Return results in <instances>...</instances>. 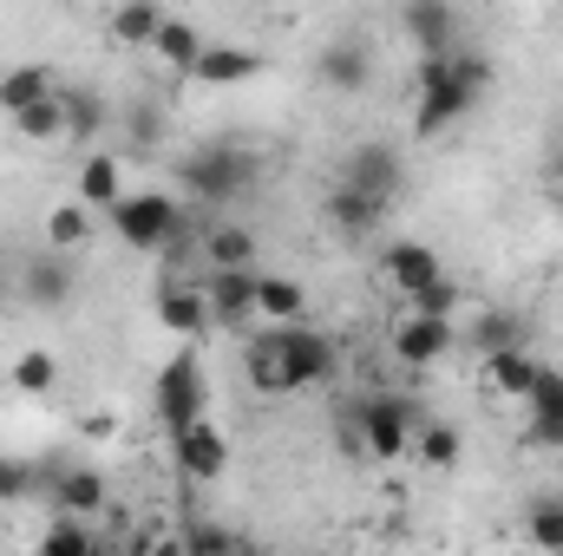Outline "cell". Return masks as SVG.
<instances>
[{"label": "cell", "instance_id": "obj_2", "mask_svg": "<svg viewBox=\"0 0 563 556\" xmlns=\"http://www.w3.org/2000/svg\"><path fill=\"white\" fill-rule=\"evenodd\" d=\"M426 425V413L413 400H400V393H367V400H354L347 413H341V432H347V452H361V458H380V465H394L407 445H413V432Z\"/></svg>", "mask_w": 563, "mask_h": 556}, {"label": "cell", "instance_id": "obj_10", "mask_svg": "<svg viewBox=\"0 0 563 556\" xmlns=\"http://www.w3.org/2000/svg\"><path fill=\"white\" fill-rule=\"evenodd\" d=\"M400 26H407V40L420 46V59L459 53V13H452L445 0H407V7H400Z\"/></svg>", "mask_w": 563, "mask_h": 556}, {"label": "cell", "instance_id": "obj_17", "mask_svg": "<svg viewBox=\"0 0 563 556\" xmlns=\"http://www.w3.org/2000/svg\"><path fill=\"white\" fill-rule=\"evenodd\" d=\"M203 301H210V321H223V327L256 321V269L250 276H210Z\"/></svg>", "mask_w": 563, "mask_h": 556}, {"label": "cell", "instance_id": "obj_21", "mask_svg": "<svg viewBox=\"0 0 563 556\" xmlns=\"http://www.w3.org/2000/svg\"><path fill=\"white\" fill-rule=\"evenodd\" d=\"M256 314H263L269 327H295V321L308 314V294H301V281H288V276H256Z\"/></svg>", "mask_w": 563, "mask_h": 556}, {"label": "cell", "instance_id": "obj_4", "mask_svg": "<svg viewBox=\"0 0 563 556\" xmlns=\"http://www.w3.org/2000/svg\"><path fill=\"white\" fill-rule=\"evenodd\" d=\"M112 230L132 249H184V210L164 190H125L119 210H112Z\"/></svg>", "mask_w": 563, "mask_h": 556}, {"label": "cell", "instance_id": "obj_11", "mask_svg": "<svg viewBox=\"0 0 563 556\" xmlns=\"http://www.w3.org/2000/svg\"><path fill=\"white\" fill-rule=\"evenodd\" d=\"M73 256H59V249H40V256H26L20 263V294L33 301V308H66L73 301Z\"/></svg>", "mask_w": 563, "mask_h": 556}, {"label": "cell", "instance_id": "obj_19", "mask_svg": "<svg viewBox=\"0 0 563 556\" xmlns=\"http://www.w3.org/2000/svg\"><path fill=\"white\" fill-rule=\"evenodd\" d=\"M256 73H263V53H250V46H203V59L190 66V79H203V86H243Z\"/></svg>", "mask_w": 563, "mask_h": 556}, {"label": "cell", "instance_id": "obj_1", "mask_svg": "<svg viewBox=\"0 0 563 556\" xmlns=\"http://www.w3.org/2000/svg\"><path fill=\"white\" fill-rule=\"evenodd\" d=\"M492 92V59L485 53H439V59H420V112H413V132L420 138H439L445 125L472 119V105Z\"/></svg>", "mask_w": 563, "mask_h": 556}, {"label": "cell", "instance_id": "obj_9", "mask_svg": "<svg viewBox=\"0 0 563 556\" xmlns=\"http://www.w3.org/2000/svg\"><path fill=\"white\" fill-rule=\"evenodd\" d=\"M380 276L413 301V294H426L432 281H445V263H439V249H426V243H413V236H400V243L380 249Z\"/></svg>", "mask_w": 563, "mask_h": 556}, {"label": "cell", "instance_id": "obj_39", "mask_svg": "<svg viewBox=\"0 0 563 556\" xmlns=\"http://www.w3.org/2000/svg\"><path fill=\"white\" fill-rule=\"evenodd\" d=\"M551 177H558V184H563V144H558V157H551Z\"/></svg>", "mask_w": 563, "mask_h": 556}, {"label": "cell", "instance_id": "obj_7", "mask_svg": "<svg viewBox=\"0 0 563 556\" xmlns=\"http://www.w3.org/2000/svg\"><path fill=\"white\" fill-rule=\"evenodd\" d=\"M341 184L347 190H361V197H374V203H394L400 197V184H407V170H400V151L380 138L354 144L347 151V164H341Z\"/></svg>", "mask_w": 563, "mask_h": 556}, {"label": "cell", "instance_id": "obj_35", "mask_svg": "<svg viewBox=\"0 0 563 556\" xmlns=\"http://www.w3.org/2000/svg\"><path fill=\"white\" fill-rule=\"evenodd\" d=\"M157 26H164V13H157V7H119V13H112V33H119L125 46H151V40H157Z\"/></svg>", "mask_w": 563, "mask_h": 556}, {"label": "cell", "instance_id": "obj_16", "mask_svg": "<svg viewBox=\"0 0 563 556\" xmlns=\"http://www.w3.org/2000/svg\"><path fill=\"white\" fill-rule=\"evenodd\" d=\"M387 210H394V203H374V197H361V190H347V184L328 190V223H334L341 236H374V230L387 223Z\"/></svg>", "mask_w": 563, "mask_h": 556}, {"label": "cell", "instance_id": "obj_22", "mask_svg": "<svg viewBox=\"0 0 563 556\" xmlns=\"http://www.w3.org/2000/svg\"><path fill=\"white\" fill-rule=\"evenodd\" d=\"M157 321H164L170 334H203V327H210V301H203L197 288H164V294H157Z\"/></svg>", "mask_w": 563, "mask_h": 556}, {"label": "cell", "instance_id": "obj_20", "mask_svg": "<svg viewBox=\"0 0 563 556\" xmlns=\"http://www.w3.org/2000/svg\"><path fill=\"white\" fill-rule=\"evenodd\" d=\"M538 374H544V360H531L525 347H505V354L485 360V380H492V393H505V400H525V393L538 387Z\"/></svg>", "mask_w": 563, "mask_h": 556}, {"label": "cell", "instance_id": "obj_36", "mask_svg": "<svg viewBox=\"0 0 563 556\" xmlns=\"http://www.w3.org/2000/svg\"><path fill=\"white\" fill-rule=\"evenodd\" d=\"M33 491V465L26 458H0V504H20Z\"/></svg>", "mask_w": 563, "mask_h": 556}, {"label": "cell", "instance_id": "obj_28", "mask_svg": "<svg viewBox=\"0 0 563 556\" xmlns=\"http://www.w3.org/2000/svg\"><path fill=\"white\" fill-rule=\"evenodd\" d=\"M243 374H250V387H256V393H288V380H282V354H276V341H269V334H256V341H250Z\"/></svg>", "mask_w": 563, "mask_h": 556}, {"label": "cell", "instance_id": "obj_27", "mask_svg": "<svg viewBox=\"0 0 563 556\" xmlns=\"http://www.w3.org/2000/svg\"><path fill=\"white\" fill-rule=\"evenodd\" d=\"M59 112H66V138H99V125H106V99H99V92H86V86H79V92H59Z\"/></svg>", "mask_w": 563, "mask_h": 556}, {"label": "cell", "instance_id": "obj_37", "mask_svg": "<svg viewBox=\"0 0 563 556\" xmlns=\"http://www.w3.org/2000/svg\"><path fill=\"white\" fill-rule=\"evenodd\" d=\"M190 556H236V537L223 524H190Z\"/></svg>", "mask_w": 563, "mask_h": 556}, {"label": "cell", "instance_id": "obj_13", "mask_svg": "<svg viewBox=\"0 0 563 556\" xmlns=\"http://www.w3.org/2000/svg\"><path fill=\"white\" fill-rule=\"evenodd\" d=\"M314 73H321V86H334V92H367V79H374V53H367L361 40H334V46L314 53Z\"/></svg>", "mask_w": 563, "mask_h": 556}, {"label": "cell", "instance_id": "obj_15", "mask_svg": "<svg viewBox=\"0 0 563 556\" xmlns=\"http://www.w3.org/2000/svg\"><path fill=\"white\" fill-rule=\"evenodd\" d=\"M119 197H125V164H119V157H86V164H79V184H73V203H86V210H119Z\"/></svg>", "mask_w": 563, "mask_h": 556}, {"label": "cell", "instance_id": "obj_34", "mask_svg": "<svg viewBox=\"0 0 563 556\" xmlns=\"http://www.w3.org/2000/svg\"><path fill=\"white\" fill-rule=\"evenodd\" d=\"M472 341H478V347H485V360H492V354L518 347V321H511L505 308H485V314H478V327H472Z\"/></svg>", "mask_w": 563, "mask_h": 556}, {"label": "cell", "instance_id": "obj_38", "mask_svg": "<svg viewBox=\"0 0 563 556\" xmlns=\"http://www.w3.org/2000/svg\"><path fill=\"white\" fill-rule=\"evenodd\" d=\"M452 308H459V288L452 281H432L426 294H413V314H432V321H452Z\"/></svg>", "mask_w": 563, "mask_h": 556}, {"label": "cell", "instance_id": "obj_8", "mask_svg": "<svg viewBox=\"0 0 563 556\" xmlns=\"http://www.w3.org/2000/svg\"><path fill=\"white\" fill-rule=\"evenodd\" d=\"M394 360L400 367H439L445 347H452V321H432V314H400L394 334H387Z\"/></svg>", "mask_w": 563, "mask_h": 556}, {"label": "cell", "instance_id": "obj_24", "mask_svg": "<svg viewBox=\"0 0 563 556\" xmlns=\"http://www.w3.org/2000/svg\"><path fill=\"white\" fill-rule=\"evenodd\" d=\"M59 86H53V73H40V66H13L7 79H0V112L13 119V112H26V105H40V99H53Z\"/></svg>", "mask_w": 563, "mask_h": 556}, {"label": "cell", "instance_id": "obj_32", "mask_svg": "<svg viewBox=\"0 0 563 556\" xmlns=\"http://www.w3.org/2000/svg\"><path fill=\"white\" fill-rule=\"evenodd\" d=\"M40 556H106V551L92 544V531H86L79 518H66V524H53V531H46Z\"/></svg>", "mask_w": 563, "mask_h": 556}, {"label": "cell", "instance_id": "obj_26", "mask_svg": "<svg viewBox=\"0 0 563 556\" xmlns=\"http://www.w3.org/2000/svg\"><path fill=\"white\" fill-rule=\"evenodd\" d=\"M53 491H59L66 518H79V524H86L92 511H106V478H99V471H59Z\"/></svg>", "mask_w": 563, "mask_h": 556}, {"label": "cell", "instance_id": "obj_5", "mask_svg": "<svg viewBox=\"0 0 563 556\" xmlns=\"http://www.w3.org/2000/svg\"><path fill=\"white\" fill-rule=\"evenodd\" d=\"M269 341H276V354H282V380H288V393H301V387H328L334 367H341L334 341H328L321 327H308V321H295V327H269Z\"/></svg>", "mask_w": 563, "mask_h": 556}, {"label": "cell", "instance_id": "obj_31", "mask_svg": "<svg viewBox=\"0 0 563 556\" xmlns=\"http://www.w3.org/2000/svg\"><path fill=\"white\" fill-rule=\"evenodd\" d=\"M53 380H59V360H53L46 347H26V354L13 360V387H20V393H46Z\"/></svg>", "mask_w": 563, "mask_h": 556}, {"label": "cell", "instance_id": "obj_29", "mask_svg": "<svg viewBox=\"0 0 563 556\" xmlns=\"http://www.w3.org/2000/svg\"><path fill=\"white\" fill-rule=\"evenodd\" d=\"M86 230H92V216H86V203H59V210L46 216V249H59V256H73V249L86 243Z\"/></svg>", "mask_w": 563, "mask_h": 556}, {"label": "cell", "instance_id": "obj_14", "mask_svg": "<svg viewBox=\"0 0 563 556\" xmlns=\"http://www.w3.org/2000/svg\"><path fill=\"white\" fill-rule=\"evenodd\" d=\"M203 263H210L217 276H250L256 236H250L243 223H210V230H203Z\"/></svg>", "mask_w": 563, "mask_h": 556}, {"label": "cell", "instance_id": "obj_25", "mask_svg": "<svg viewBox=\"0 0 563 556\" xmlns=\"http://www.w3.org/2000/svg\"><path fill=\"white\" fill-rule=\"evenodd\" d=\"M525 537H531L544 556H563V491L531 498V511H525Z\"/></svg>", "mask_w": 563, "mask_h": 556}, {"label": "cell", "instance_id": "obj_3", "mask_svg": "<svg viewBox=\"0 0 563 556\" xmlns=\"http://www.w3.org/2000/svg\"><path fill=\"white\" fill-rule=\"evenodd\" d=\"M177 184H184L190 203H203V210H230V203L256 184V157H250L243 144H197V151L177 164Z\"/></svg>", "mask_w": 563, "mask_h": 556}, {"label": "cell", "instance_id": "obj_23", "mask_svg": "<svg viewBox=\"0 0 563 556\" xmlns=\"http://www.w3.org/2000/svg\"><path fill=\"white\" fill-rule=\"evenodd\" d=\"M151 53H157L164 66H184V73H190V66L203 59V33H197L190 20H170V13H164V26H157V40H151Z\"/></svg>", "mask_w": 563, "mask_h": 556}, {"label": "cell", "instance_id": "obj_6", "mask_svg": "<svg viewBox=\"0 0 563 556\" xmlns=\"http://www.w3.org/2000/svg\"><path fill=\"white\" fill-rule=\"evenodd\" d=\"M203 407H210V387H203V367L190 360V354H177L164 374H157V419H164V432L177 438V432H190V425H203Z\"/></svg>", "mask_w": 563, "mask_h": 556}, {"label": "cell", "instance_id": "obj_18", "mask_svg": "<svg viewBox=\"0 0 563 556\" xmlns=\"http://www.w3.org/2000/svg\"><path fill=\"white\" fill-rule=\"evenodd\" d=\"M525 407H531V438L538 445H563V374L558 367L538 374V387L525 393Z\"/></svg>", "mask_w": 563, "mask_h": 556}, {"label": "cell", "instance_id": "obj_30", "mask_svg": "<svg viewBox=\"0 0 563 556\" xmlns=\"http://www.w3.org/2000/svg\"><path fill=\"white\" fill-rule=\"evenodd\" d=\"M13 132H20V138H59V132H66V112H59V92H53V99H40V105H26V112H13Z\"/></svg>", "mask_w": 563, "mask_h": 556}, {"label": "cell", "instance_id": "obj_33", "mask_svg": "<svg viewBox=\"0 0 563 556\" xmlns=\"http://www.w3.org/2000/svg\"><path fill=\"white\" fill-rule=\"evenodd\" d=\"M420 458L432 465V471L459 465V432H452L445 419H426V425H420Z\"/></svg>", "mask_w": 563, "mask_h": 556}, {"label": "cell", "instance_id": "obj_12", "mask_svg": "<svg viewBox=\"0 0 563 556\" xmlns=\"http://www.w3.org/2000/svg\"><path fill=\"white\" fill-rule=\"evenodd\" d=\"M170 452H177V471H190V478H223V471H230V438H223L210 419L190 425V432H177Z\"/></svg>", "mask_w": 563, "mask_h": 556}]
</instances>
